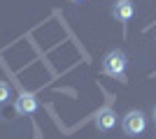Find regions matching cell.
I'll list each match as a JSON object with an SVG mask.
<instances>
[{"mask_svg":"<svg viewBox=\"0 0 156 139\" xmlns=\"http://www.w3.org/2000/svg\"><path fill=\"white\" fill-rule=\"evenodd\" d=\"M126 65H128L126 53L119 51V49H114V51H110L107 56H105V60H103V72L107 74V77H114V79H124Z\"/></svg>","mask_w":156,"mask_h":139,"instance_id":"6da1fadb","label":"cell"},{"mask_svg":"<svg viewBox=\"0 0 156 139\" xmlns=\"http://www.w3.org/2000/svg\"><path fill=\"white\" fill-rule=\"evenodd\" d=\"M121 125H124L126 134H140L147 127V118H144L142 111H128L124 116V121H121Z\"/></svg>","mask_w":156,"mask_h":139,"instance_id":"7a4b0ae2","label":"cell"},{"mask_svg":"<svg viewBox=\"0 0 156 139\" xmlns=\"http://www.w3.org/2000/svg\"><path fill=\"white\" fill-rule=\"evenodd\" d=\"M37 95L35 93H21L19 98H16V102H14V109H16V114L19 116H30V114L37 111Z\"/></svg>","mask_w":156,"mask_h":139,"instance_id":"3957f363","label":"cell"},{"mask_svg":"<svg viewBox=\"0 0 156 139\" xmlns=\"http://www.w3.org/2000/svg\"><path fill=\"white\" fill-rule=\"evenodd\" d=\"M96 127L98 130H103V132H107V130H112V127L117 125V114H114V109H110V107H105V109H100V111L96 114Z\"/></svg>","mask_w":156,"mask_h":139,"instance_id":"277c9868","label":"cell"},{"mask_svg":"<svg viewBox=\"0 0 156 139\" xmlns=\"http://www.w3.org/2000/svg\"><path fill=\"white\" fill-rule=\"evenodd\" d=\"M133 14H135V7H133L130 0H119V2H114V7H112V16L119 19V21L133 19Z\"/></svg>","mask_w":156,"mask_h":139,"instance_id":"5b68a950","label":"cell"},{"mask_svg":"<svg viewBox=\"0 0 156 139\" xmlns=\"http://www.w3.org/2000/svg\"><path fill=\"white\" fill-rule=\"evenodd\" d=\"M9 95H12V88L7 86L5 81H0V104H5L7 100H9Z\"/></svg>","mask_w":156,"mask_h":139,"instance_id":"8992f818","label":"cell"},{"mask_svg":"<svg viewBox=\"0 0 156 139\" xmlns=\"http://www.w3.org/2000/svg\"><path fill=\"white\" fill-rule=\"evenodd\" d=\"M72 2H84V0H72Z\"/></svg>","mask_w":156,"mask_h":139,"instance_id":"52a82bcc","label":"cell"},{"mask_svg":"<svg viewBox=\"0 0 156 139\" xmlns=\"http://www.w3.org/2000/svg\"><path fill=\"white\" fill-rule=\"evenodd\" d=\"M154 116H156V107H154Z\"/></svg>","mask_w":156,"mask_h":139,"instance_id":"ba28073f","label":"cell"}]
</instances>
